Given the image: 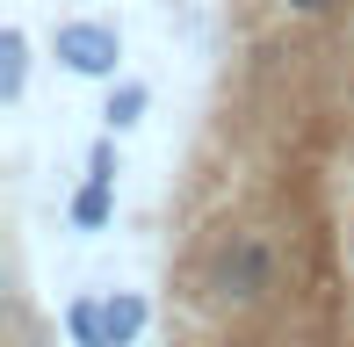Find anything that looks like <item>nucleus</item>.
I'll return each mask as SVG.
<instances>
[{
  "label": "nucleus",
  "instance_id": "1",
  "mask_svg": "<svg viewBox=\"0 0 354 347\" xmlns=\"http://www.w3.org/2000/svg\"><path fill=\"white\" fill-rule=\"evenodd\" d=\"M275 275H282L275 239H268V232H232L210 254V268H203V290H210V304H224V311H253L275 290Z\"/></svg>",
  "mask_w": 354,
  "mask_h": 347
},
{
  "label": "nucleus",
  "instance_id": "3",
  "mask_svg": "<svg viewBox=\"0 0 354 347\" xmlns=\"http://www.w3.org/2000/svg\"><path fill=\"white\" fill-rule=\"evenodd\" d=\"M145 297L138 290H116V297H102V326H109V347H138V333H145Z\"/></svg>",
  "mask_w": 354,
  "mask_h": 347
},
{
  "label": "nucleus",
  "instance_id": "7",
  "mask_svg": "<svg viewBox=\"0 0 354 347\" xmlns=\"http://www.w3.org/2000/svg\"><path fill=\"white\" fill-rule=\"evenodd\" d=\"M145 102H152V94H145L138 80H116V87H109V109H102V116H109V131H131V123L145 116Z\"/></svg>",
  "mask_w": 354,
  "mask_h": 347
},
{
  "label": "nucleus",
  "instance_id": "8",
  "mask_svg": "<svg viewBox=\"0 0 354 347\" xmlns=\"http://www.w3.org/2000/svg\"><path fill=\"white\" fill-rule=\"evenodd\" d=\"M282 8H289V15H311V22H318V15H333L340 0H282Z\"/></svg>",
  "mask_w": 354,
  "mask_h": 347
},
{
  "label": "nucleus",
  "instance_id": "5",
  "mask_svg": "<svg viewBox=\"0 0 354 347\" xmlns=\"http://www.w3.org/2000/svg\"><path fill=\"white\" fill-rule=\"evenodd\" d=\"M109 188H116V181H94V174H87V181H80V196H73V232H102L109 225Z\"/></svg>",
  "mask_w": 354,
  "mask_h": 347
},
{
  "label": "nucleus",
  "instance_id": "4",
  "mask_svg": "<svg viewBox=\"0 0 354 347\" xmlns=\"http://www.w3.org/2000/svg\"><path fill=\"white\" fill-rule=\"evenodd\" d=\"M22 87H29V37L0 29V102H22Z\"/></svg>",
  "mask_w": 354,
  "mask_h": 347
},
{
  "label": "nucleus",
  "instance_id": "9",
  "mask_svg": "<svg viewBox=\"0 0 354 347\" xmlns=\"http://www.w3.org/2000/svg\"><path fill=\"white\" fill-rule=\"evenodd\" d=\"M347 261H354V217H347Z\"/></svg>",
  "mask_w": 354,
  "mask_h": 347
},
{
  "label": "nucleus",
  "instance_id": "2",
  "mask_svg": "<svg viewBox=\"0 0 354 347\" xmlns=\"http://www.w3.org/2000/svg\"><path fill=\"white\" fill-rule=\"evenodd\" d=\"M51 58L73 73V80H116L123 37H116L109 22H58V37H51Z\"/></svg>",
  "mask_w": 354,
  "mask_h": 347
},
{
  "label": "nucleus",
  "instance_id": "6",
  "mask_svg": "<svg viewBox=\"0 0 354 347\" xmlns=\"http://www.w3.org/2000/svg\"><path fill=\"white\" fill-rule=\"evenodd\" d=\"M66 333H73V347H109V326H102V304H94V297H73L66 304Z\"/></svg>",
  "mask_w": 354,
  "mask_h": 347
}]
</instances>
